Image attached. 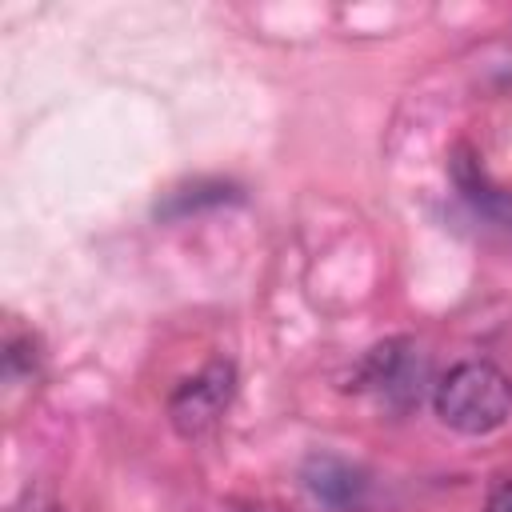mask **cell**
Masks as SVG:
<instances>
[{"mask_svg":"<svg viewBox=\"0 0 512 512\" xmlns=\"http://www.w3.org/2000/svg\"><path fill=\"white\" fill-rule=\"evenodd\" d=\"M432 408L452 432L488 436L512 416V376L492 360H460L436 380Z\"/></svg>","mask_w":512,"mask_h":512,"instance_id":"6da1fadb","label":"cell"},{"mask_svg":"<svg viewBox=\"0 0 512 512\" xmlns=\"http://www.w3.org/2000/svg\"><path fill=\"white\" fill-rule=\"evenodd\" d=\"M232 396H236V368H232V360H212L196 376H188V380H180L172 388L168 420H172V428L184 440H200V436H208L220 424V416L228 412Z\"/></svg>","mask_w":512,"mask_h":512,"instance_id":"7a4b0ae2","label":"cell"},{"mask_svg":"<svg viewBox=\"0 0 512 512\" xmlns=\"http://www.w3.org/2000/svg\"><path fill=\"white\" fill-rule=\"evenodd\" d=\"M452 176H456V188L464 192V200H468L476 212H484V216H492V220H500V224H512V196L488 184L480 160H476L468 148H456Z\"/></svg>","mask_w":512,"mask_h":512,"instance_id":"3957f363","label":"cell"},{"mask_svg":"<svg viewBox=\"0 0 512 512\" xmlns=\"http://www.w3.org/2000/svg\"><path fill=\"white\" fill-rule=\"evenodd\" d=\"M304 484L312 488L316 500H324L332 508H344V504H352L360 496V476L348 464L332 460V456H316L308 464V472H304Z\"/></svg>","mask_w":512,"mask_h":512,"instance_id":"277c9868","label":"cell"},{"mask_svg":"<svg viewBox=\"0 0 512 512\" xmlns=\"http://www.w3.org/2000/svg\"><path fill=\"white\" fill-rule=\"evenodd\" d=\"M232 196V188L228 184H196V188H180V192H172L168 200H164V208H156V216H188L192 208H200V204H224Z\"/></svg>","mask_w":512,"mask_h":512,"instance_id":"5b68a950","label":"cell"},{"mask_svg":"<svg viewBox=\"0 0 512 512\" xmlns=\"http://www.w3.org/2000/svg\"><path fill=\"white\" fill-rule=\"evenodd\" d=\"M484 512H512V480L492 484V492L484 500Z\"/></svg>","mask_w":512,"mask_h":512,"instance_id":"8992f818","label":"cell"}]
</instances>
